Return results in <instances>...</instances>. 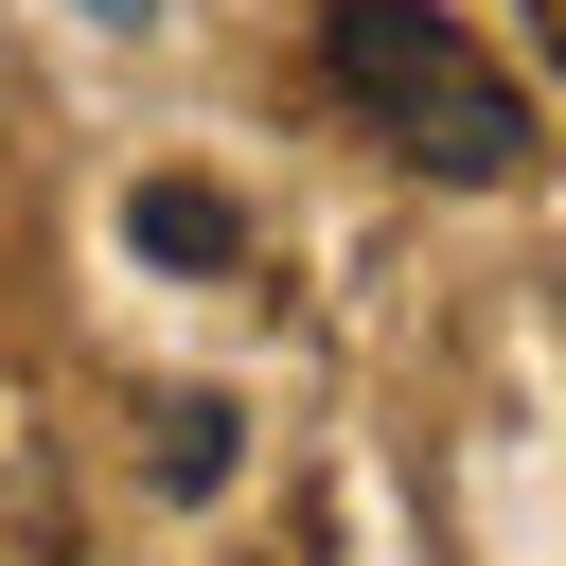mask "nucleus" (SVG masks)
<instances>
[{
	"label": "nucleus",
	"instance_id": "nucleus-5",
	"mask_svg": "<svg viewBox=\"0 0 566 566\" xmlns=\"http://www.w3.org/2000/svg\"><path fill=\"white\" fill-rule=\"evenodd\" d=\"M88 18H142V0H88Z\"/></svg>",
	"mask_w": 566,
	"mask_h": 566
},
{
	"label": "nucleus",
	"instance_id": "nucleus-4",
	"mask_svg": "<svg viewBox=\"0 0 566 566\" xmlns=\"http://www.w3.org/2000/svg\"><path fill=\"white\" fill-rule=\"evenodd\" d=\"M531 35H548V71H566V0H531Z\"/></svg>",
	"mask_w": 566,
	"mask_h": 566
},
{
	"label": "nucleus",
	"instance_id": "nucleus-3",
	"mask_svg": "<svg viewBox=\"0 0 566 566\" xmlns=\"http://www.w3.org/2000/svg\"><path fill=\"white\" fill-rule=\"evenodd\" d=\"M230 478V389H159V495H212Z\"/></svg>",
	"mask_w": 566,
	"mask_h": 566
},
{
	"label": "nucleus",
	"instance_id": "nucleus-2",
	"mask_svg": "<svg viewBox=\"0 0 566 566\" xmlns=\"http://www.w3.org/2000/svg\"><path fill=\"white\" fill-rule=\"evenodd\" d=\"M124 248H142V265H195V283H230V265H248V212H230L212 177H142V195H124Z\"/></svg>",
	"mask_w": 566,
	"mask_h": 566
},
{
	"label": "nucleus",
	"instance_id": "nucleus-1",
	"mask_svg": "<svg viewBox=\"0 0 566 566\" xmlns=\"http://www.w3.org/2000/svg\"><path fill=\"white\" fill-rule=\"evenodd\" d=\"M318 71H336V106H354L389 159H424V177H513V159H531L513 71H495L442 0H336V18H318Z\"/></svg>",
	"mask_w": 566,
	"mask_h": 566
}]
</instances>
